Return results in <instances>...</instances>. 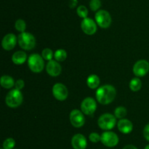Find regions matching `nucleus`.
Segmentation results:
<instances>
[{"instance_id":"1","label":"nucleus","mask_w":149,"mask_h":149,"mask_svg":"<svg viewBox=\"0 0 149 149\" xmlns=\"http://www.w3.org/2000/svg\"><path fill=\"white\" fill-rule=\"evenodd\" d=\"M116 95V89L111 85H103L97 89L95 96L101 105H109L113 101Z\"/></svg>"},{"instance_id":"2","label":"nucleus","mask_w":149,"mask_h":149,"mask_svg":"<svg viewBox=\"0 0 149 149\" xmlns=\"http://www.w3.org/2000/svg\"><path fill=\"white\" fill-rule=\"evenodd\" d=\"M17 42L21 48L26 51L33 49L36 46V39L32 34L29 32H22L17 37Z\"/></svg>"},{"instance_id":"3","label":"nucleus","mask_w":149,"mask_h":149,"mask_svg":"<svg viewBox=\"0 0 149 149\" xmlns=\"http://www.w3.org/2000/svg\"><path fill=\"white\" fill-rule=\"evenodd\" d=\"M23 100V93L18 89H12L5 98V102L10 108H15L20 106Z\"/></svg>"},{"instance_id":"4","label":"nucleus","mask_w":149,"mask_h":149,"mask_svg":"<svg viewBox=\"0 0 149 149\" xmlns=\"http://www.w3.org/2000/svg\"><path fill=\"white\" fill-rule=\"evenodd\" d=\"M28 65L33 72H41L45 68L44 58L37 53L31 54L28 59Z\"/></svg>"},{"instance_id":"5","label":"nucleus","mask_w":149,"mask_h":149,"mask_svg":"<svg viewBox=\"0 0 149 149\" xmlns=\"http://www.w3.org/2000/svg\"><path fill=\"white\" fill-rule=\"evenodd\" d=\"M97 124L101 129L109 131L114 128L116 126V118L114 115L111 113H104L98 118Z\"/></svg>"},{"instance_id":"6","label":"nucleus","mask_w":149,"mask_h":149,"mask_svg":"<svg viewBox=\"0 0 149 149\" xmlns=\"http://www.w3.org/2000/svg\"><path fill=\"white\" fill-rule=\"evenodd\" d=\"M95 21L102 29H107L111 24V16L110 13L104 10H100L95 13Z\"/></svg>"},{"instance_id":"7","label":"nucleus","mask_w":149,"mask_h":149,"mask_svg":"<svg viewBox=\"0 0 149 149\" xmlns=\"http://www.w3.org/2000/svg\"><path fill=\"white\" fill-rule=\"evenodd\" d=\"M100 141L107 147H115L119 143V137L116 133L113 131H106L101 134Z\"/></svg>"},{"instance_id":"8","label":"nucleus","mask_w":149,"mask_h":149,"mask_svg":"<svg viewBox=\"0 0 149 149\" xmlns=\"http://www.w3.org/2000/svg\"><path fill=\"white\" fill-rule=\"evenodd\" d=\"M69 118L71 124L76 128H80L83 127L85 123L84 113L79 110L74 109L71 110V112H70Z\"/></svg>"},{"instance_id":"9","label":"nucleus","mask_w":149,"mask_h":149,"mask_svg":"<svg viewBox=\"0 0 149 149\" xmlns=\"http://www.w3.org/2000/svg\"><path fill=\"white\" fill-rule=\"evenodd\" d=\"M96 109H97V103L93 97H86L81 102V110L84 115H93L95 112Z\"/></svg>"},{"instance_id":"10","label":"nucleus","mask_w":149,"mask_h":149,"mask_svg":"<svg viewBox=\"0 0 149 149\" xmlns=\"http://www.w3.org/2000/svg\"><path fill=\"white\" fill-rule=\"evenodd\" d=\"M52 94L57 100L64 101L68 96V89L63 83H55L52 87Z\"/></svg>"},{"instance_id":"11","label":"nucleus","mask_w":149,"mask_h":149,"mask_svg":"<svg viewBox=\"0 0 149 149\" xmlns=\"http://www.w3.org/2000/svg\"><path fill=\"white\" fill-rule=\"evenodd\" d=\"M133 73L137 77H143L149 71V63L146 60H139L133 66Z\"/></svg>"},{"instance_id":"12","label":"nucleus","mask_w":149,"mask_h":149,"mask_svg":"<svg viewBox=\"0 0 149 149\" xmlns=\"http://www.w3.org/2000/svg\"><path fill=\"white\" fill-rule=\"evenodd\" d=\"M81 28L83 32L87 35H93L97 32V24L90 18L83 19L81 23Z\"/></svg>"},{"instance_id":"13","label":"nucleus","mask_w":149,"mask_h":149,"mask_svg":"<svg viewBox=\"0 0 149 149\" xmlns=\"http://www.w3.org/2000/svg\"><path fill=\"white\" fill-rule=\"evenodd\" d=\"M17 37L14 34H7L3 37L1 41V46L5 51H11L17 44Z\"/></svg>"},{"instance_id":"14","label":"nucleus","mask_w":149,"mask_h":149,"mask_svg":"<svg viewBox=\"0 0 149 149\" xmlns=\"http://www.w3.org/2000/svg\"><path fill=\"white\" fill-rule=\"evenodd\" d=\"M46 71L48 74L52 77H57L60 75L62 71V67L61 64L58 63V61L55 60H51L48 61L46 66Z\"/></svg>"},{"instance_id":"15","label":"nucleus","mask_w":149,"mask_h":149,"mask_svg":"<svg viewBox=\"0 0 149 149\" xmlns=\"http://www.w3.org/2000/svg\"><path fill=\"white\" fill-rule=\"evenodd\" d=\"M71 145L74 149H86L87 146V139L83 134H77L71 139Z\"/></svg>"},{"instance_id":"16","label":"nucleus","mask_w":149,"mask_h":149,"mask_svg":"<svg viewBox=\"0 0 149 149\" xmlns=\"http://www.w3.org/2000/svg\"><path fill=\"white\" fill-rule=\"evenodd\" d=\"M117 127L119 131L123 134H130L133 129V124L130 120L122 118L118 121Z\"/></svg>"},{"instance_id":"17","label":"nucleus","mask_w":149,"mask_h":149,"mask_svg":"<svg viewBox=\"0 0 149 149\" xmlns=\"http://www.w3.org/2000/svg\"><path fill=\"white\" fill-rule=\"evenodd\" d=\"M26 59H27V55L26 52L23 51H16L12 56V61L16 65H21L24 64Z\"/></svg>"},{"instance_id":"18","label":"nucleus","mask_w":149,"mask_h":149,"mask_svg":"<svg viewBox=\"0 0 149 149\" xmlns=\"http://www.w3.org/2000/svg\"><path fill=\"white\" fill-rule=\"evenodd\" d=\"M1 86L4 89H10L15 86L14 79L10 75H3L1 76V80H0Z\"/></svg>"},{"instance_id":"19","label":"nucleus","mask_w":149,"mask_h":149,"mask_svg":"<svg viewBox=\"0 0 149 149\" xmlns=\"http://www.w3.org/2000/svg\"><path fill=\"white\" fill-rule=\"evenodd\" d=\"M87 84L90 89H97L100 85V78L97 74H90L87 79Z\"/></svg>"},{"instance_id":"20","label":"nucleus","mask_w":149,"mask_h":149,"mask_svg":"<svg viewBox=\"0 0 149 149\" xmlns=\"http://www.w3.org/2000/svg\"><path fill=\"white\" fill-rule=\"evenodd\" d=\"M141 87H142V82L138 77H134L130 82V89L132 91H138Z\"/></svg>"},{"instance_id":"21","label":"nucleus","mask_w":149,"mask_h":149,"mask_svg":"<svg viewBox=\"0 0 149 149\" xmlns=\"http://www.w3.org/2000/svg\"><path fill=\"white\" fill-rule=\"evenodd\" d=\"M54 58L57 61H63L67 58V53L63 49H58L54 53Z\"/></svg>"},{"instance_id":"22","label":"nucleus","mask_w":149,"mask_h":149,"mask_svg":"<svg viewBox=\"0 0 149 149\" xmlns=\"http://www.w3.org/2000/svg\"><path fill=\"white\" fill-rule=\"evenodd\" d=\"M127 114V110L126 108L125 107H118L115 109L114 110V115L116 118H119V119H122V118H125V116Z\"/></svg>"},{"instance_id":"23","label":"nucleus","mask_w":149,"mask_h":149,"mask_svg":"<svg viewBox=\"0 0 149 149\" xmlns=\"http://www.w3.org/2000/svg\"><path fill=\"white\" fill-rule=\"evenodd\" d=\"M15 28L16 30L20 32V33L24 32L26 29V23L25 20H23V19H18V20H16L15 23Z\"/></svg>"},{"instance_id":"24","label":"nucleus","mask_w":149,"mask_h":149,"mask_svg":"<svg viewBox=\"0 0 149 149\" xmlns=\"http://www.w3.org/2000/svg\"><path fill=\"white\" fill-rule=\"evenodd\" d=\"M42 56L45 60L49 61L51 60H52L54 54L50 48H45L42 52Z\"/></svg>"},{"instance_id":"25","label":"nucleus","mask_w":149,"mask_h":149,"mask_svg":"<svg viewBox=\"0 0 149 149\" xmlns=\"http://www.w3.org/2000/svg\"><path fill=\"white\" fill-rule=\"evenodd\" d=\"M77 15L82 18H86L88 15V10L84 5L79 6L77 9Z\"/></svg>"},{"instance_id":"26","label":"nucleus","mask_w":149,"mask_h":149,"mask_svg":"<svg viewBox=\"0 0 149 149\" xmlns=\"http://www.w3.org/2000/svg\"><path fill=\"white\" fill-rule=\"evenodd\" d=\"M15 145V141L12 137L6 139L3 143V148L4 149H13Z\"/></svg>"},{"instance_id":"27","label":"nucleus","mask_w":149,"mask_h":149,"mask_svg":"<svg viewBox=\"0 0 149 149\" xmlns=\"http://www.w3.org/2000/svg\"><path fill=\"white\" fill-rule=\"evenodd\" d=\"M100 7H101L100 0H90V7L92 11H97Z\"/></svg>"},{"instance_id":"28","label":"nucleus","mask_w":149,"mask_h":149,"mask_svg":"<svg viewBox=\"0 0 149 149\" xmlns=\"http://www.w3.org/2000/svg\"><path fill=\"white\" fill-rule=\"evenodd\" d=\"M89 139H90V140L92 143H98L99 141H100L101 135H100V134L97 132H92L90 133V134L89 135Z\"/></svg>"},{"instance_id":"29","label":"nucleus","mask_w":149,"mask_h":149,"mask_svg":"<svg viewBox=\"0 0 149 149\" xmlns=\"http://www.w3.org/2000/svg\"><path fill=\"white\" fill-rule=\"evenodd\" d=\"M24 86H25V83L22 79H19V80H17V81L15 82V89H18V90L20 91L24 88Z\"/></svg>"},{"instance_id":"30","label":"nucleus","mask_w":149,"mask_h":149,"mask_svg":"<svg viewBox=\"0 0 149 149\" xmlns=\"http://www.w3.org/2000/svg\"><path fill=\"white\" fill-rule=\"evenodd\" d=\"M143 136L146 140L149 141V124H147L143 129Z\"/></svg>"},{"instance_id":"31","label":"nucleus","mask_w":149,"mask_h":149,"mask_svg":"<svg viewBox=\"0 0 149 149\" xmlns=\"http://www.w3.org/2000/svg\"><path fill=\"white\" fill-rule=\"evenodd\" d=\"M77 4H78V0H69L68 6H69L70 8L73 9L77 7Z\"/></svg>"},{"instance_id":"32","label":"nucleus","mask_w":149,"mask_h":149,"mask_svg":"<svg viewBox=\"0 0 149 149\" xmlns=\"http://www.w3.org/2000/svg\"><path fill=\"white\" fill-rule=\"evenodd\" d=\"M123 149H138V148L135 147L133 145H127L123 148Z\"/></svg>"},{"instance_id":"33","label":"nucleus","mask_w":149,"mask_h":149,"mask_svg":"<svg viewBox=\"0 0 149 149\" xmlns=\"http://www.w3.org/2000/svg\"><path fill=\"white\" fill-rule=\"evenodd\" d=\"M144 149H149V144H148V145H147L146 146L145 148H144Z\"/></svg>"},{"instance_id":"34","label":"nucleus","mask_w":149,"mask_h":149,"mask_svg":"<svg viewBox=\"0 0 149 149\" xmlns=\"http://www.w3.org/2000/svg\"><path fill=\"white\" fill-rule=\"evenodd\" d=\"M1 149H4V148H1Z\"/></svg>"}]
</instances>
